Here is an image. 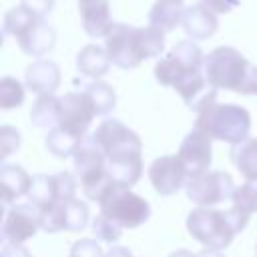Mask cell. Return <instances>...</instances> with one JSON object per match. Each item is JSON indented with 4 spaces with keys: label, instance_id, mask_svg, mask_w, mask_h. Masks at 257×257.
Returning <instances> with one entry per match:
<instances>
[{
    "label": "cell",
    "instance_id": "6da1fadb",
    "mask_svg": "<svg viewBox=\"0 0 257 257\" xmlns=\"http://www.w3.org/2000/svg\"><path fill=\"white\" fill-rule=\"evenodd\" d=\"M155 78L163 86L175 88L195 112H201L217 100V90L205 76V54L195 40L177 42L169 54L155 64Z\"/></svg>",
    "mask_w": 257,
    "mask_h": 257
},
{
    "label": "cell",
    "instance_id": "7a4b0ae2",
    "mask_svg": "<svg viewBox=\"0 0 257 257\" xmlns=\"http://www.w3.org/2000/svg\"><path fill=\"white\" fill-rule=\"evenodd\" d=\"M90 139L104 155L110 179L126 189L137 185L143 175L141 137L118 118H104L90 135Z\"/></svg>",
    "mask_w": 257,
    "mask_h": 257
},
{
    "label": "cell",
    "instance_id": "3957f363",
    "mask_svg": "<svg viewBox=\"0 0 257 257\" xmlns=\"http://www.w3.org/2000/svg\"><path fill=\"white\" fill-rule=\"evenodd\" d=\"M104 50L114 66L128 70L147 58L163 54L165 32L155 26H131L114 22L104 36Z\"/></svg>",
    "mask_w": 257,
    "mask_h": 257
},
{
    "label": "cell",
    "instance_id": "277c9868",
    "mask_svg": "<svg viewBox=\"0 0 257 257\" xmlns=\"http://www.w3.org/2000/svg\"><path fill=\"white\" fill-rule=\"evenodd\" d=\"M249 223V215L231 207L219 211L213 207H197L187 215V231L205 249L221 251L225 249L237 233H241Z\"/></svg>",
    "mask_w": 257,
    "mask_h": 257
},
{
    "label": "cell",
    "instance_id": "5b68a950",
    "mask_svg": "<svg viewBox=\"0 0 257 257\" xmlns=\"http://www.w3.org/2000/svg\"><path fill=\"white\" fill-rule=\"evenodd\" d=\"M195 128L205 133L211 141H225L231 145H239L249 139L251 114L245 106L233 102H213L197 112Z\"/></svg>",
    "mask_w": 257,
    "mask_h": 257
},
{
    "label": "cell",
    "instance_id": "8992f818",
    "mask_svg": "<svg viewBox=\"0 0 257 257\" xmlns=\"http://www.w3.org/2000/svg\"><path fill=\"white\" fill-rule=\"evenodd\" d=\"M2 28L6 36L16 38L20 50L28 56H44L56 44V30L22 6H14L4 14Z\"/></svg>",
    "mask_w": 257,
    "mask_h": 257
},
{
    "label": "cell",
    "instance_id": "52a82bcc",
    "mask_svg": "<svg viewBox=\"0 0 257 257\" xmlns=\"http://www.w3.org/2000/svg\"><path fill=\"white\" fill-rule=\"evenodd\" d=\"M251 70V62L233 46H217L205 56V76L215 90L241 92Z\"/></svg>",
    "mask_w": 257,
    "mask_h": 257
},
{
    "label": "cell",
    "instance_id": "ba28073f",
    "mask_svg": "<svg viewBox=\"0 0 257 257\" xmlns=\"http://www.w3.org/2000/svg\"><path fill=\"white\" fill-rule=\"evenodd\" d=\"M74 161V175L80 181L82 193L88 201L100 203V199L106 195V191L116 185L108 171H106V161L104 155L100 153V149L92 143V139H84L80 149L74 153L72 157ZM120 187V185H118Z\"/></svg>",
    "mask_w": 257,
    "mask_h": 257
},
{
    "label": "cell",
    "instance_id": "9c48e42d",
    "mask_svg": "<svg viewBox=\"0 0 257 257\" xmlns=\"http://www.w3.org/2000/svg\"><path fill=\"white\" fill-rule=\"evenodd\" d=\"M100 213L110 219L120 229H135L149 221L151 217V205L141 195L133 193L126 187L112 185L106 195L98 203Z\"/></svg>",
    "mask_w": 257,
    "mask_h": 257
},
{
    "label": "cell",
    "instance_id": "30bf717a",
    "mask_svg": "<svg viewBox=\"0 0 257 257\" xmlns=\"http://www.w3.org/2000/svg\"><path fill=\"white\" fill-rule=\"evenodd\" d=\"M233 177L225 171H207L197 177H191L185 185L187 197L199 207H215L227 199H233L235 193Z\"/></svg>",
    "mask_w": 257,
    "mask_h": 257
},
{
    "label": "cell",
    "instance_id": "8fae6325",
    "mask_svg": "<svg viewBox=\"0 0 257 257\" xmlns=\"http://www.w3.org/2000/svg\"><path fill=\"white\" fill-rule=\"evenodd\" d=\"M90 213L84 201L72 199L66 203H58L52 209L40 213V229L46 233L58 231H82L88 225Z\"/></svg>",
    "mask_w": 257,
    "mask_h": 257
},
{
    "label": "cell",
    "instance_id": "7c38bea8",
    "mask_svg": "<svg viewBox=\"0 0 257 257\" xmlns=\"http://www.w3.org/2000/svg\"><path fill=\"white\" fill-rule=\"evenodd\" d=\"M40 229V211L32 203L12 205L2 223V241L24 245Z\"/></svg>",
    "mask_w": 257,
    "mask_h": 257
},
{
    "label": "cell",
    "instance_id": "4fadbf2b",
    "mask_svg": "<svg viewBox=\"0 0 257 257\" xmlns=\"http://www.w3.org/2000/svg\"><path fill=\"white\" fill-rule=\"evenodd\" d=\"M60 100H62V112H60L58 126L78 139H84V135L88 133V126L96 114L88 94L84 90L66 92L64 96H60Z\"/></svg>",
    "mask_w": 257,
    "mask_h": 257
},
{
    "label": "cell",
    "instance_id": "5bb4252c",
    "mask_svg": "<svg viewBox=\"0 0 257 257\" xmlns=\"http://www.w3.org/2000/svg\"><path fill=\"white\" fill-rule=\"evenodd\" d=\"M149 179H151L153 189L159 195L171 197L187 185L189 175H187L179 155H163V157H159L151 163Z\"/></svg>",
    "mask_w": 257,
    "mask_h": 257
},
{
    "label": "cell",
    "instance_id": "9a60e30c",
    "mask_svg": "<svg viewBox=\"0 0 257 257\" xmlns=\"http://www.w3.org/2000/svg\"><path fill=\"white\" fill-rule=\"evenodd\" d=\"M177 155H179V159H181V163H183L189 179L191 177H197L201 173H207L209 167H211V161H213V145H211V139L205 133L193 128L183 139Z\"/></svg>",
    "mask_w": 257,
    "mask_h": 257
},
{
    "label": "cell",
    "instance_id": "2e32d148",
    "mask_svg": "<svg viewBox=\"0 0 257 257\" xmlns=\"http://www.w3.org/2000/svg\"><path fill=\"white\" fill-rule=\"evenodd\" d=\"M78 14L84 32L90 38H104L110 30L112 16H110V0H76Z\"/></svg>",
    "mask_w": 257,
    "mask_h": 257
},
{
    "label": "cell",
    "instance_id": "e0dca14e",
    "mask_svg": "<svg viewBox=\"0 0 257 257\" xmlns=\"http://www.w3.org/2000/svg\"><path fill=\"white\" fill-rule=\"evenodd\" d=\"M24 82H26V88L36 92L38 96L54 94V90L60 84V68H58V64L54 60L38 58L32 64L26 66Z\"/></svg>",
    "mask_w": 257,
    "mask_h": 257
},
{
    "label": "cell",
    "instance_id": "ac0fdd59",
    "mask_svg": "<svg viewBox=\"0 0 257 257\" xmlns=\"http://www.w3.org/2000/svg\"><path fill=\"white\" fill-rule=\"evenodd\" d=\"M219 28L217 12L207 8L205 4H191L185 8L183 16V30L189 36V40H205L213 36Z\"/></svg>",
    "mask_w": 257,
    "mask_h": 257
},
{
    "label": "cell",
    "instance_id": "d6986e66",
    "mask_svg": "<svg viewBox=\"0 0 257 257\" xmlns=\"http://www.w3.org/2000/svg\"><path fill=\"white\" fill-rule=\"evenodd\" d=\"M32 177L20 165L0 167V195L4 205H12L22 197H28Z\"/></svg>",
    "mask_w": 257,
    "mask_h": 257
},
{
    "label": "cell",
    "instance_id": "ffe728a7",
    "mask_svg": "<svg viewBox=\"0 0 257 257\" xmlns=\"http://www.w3.org/2000/svg\"><path fill=\"white\" fill-rule=\"evenodd\" d=\"M110 58L106 54V50L98 44H86L78 50L76 54V68L82 76H88L92 80H98L100 76H104L110 68Z\"/></svg>",
    "mask_w": 257,
    "mask_h": 257
},
{
    "label": "cell",
    "instance_id": "44dd1931",
    "mask_svg": "<svg viewBox=\"0 0 257 257\" xmlns=\"http://www.w3.org/2000/svg\"><path fill=\"white\" fill-rule=\"evenodd\" d=\"M183 0H157L149 12V26L159 28L161 32H171L177 28V24H183L185 16Z\"/></svg>",
    "mask_w": 257,
    "mask_h": 257
},
{
    "label": "cell",
    "instance_id": "7402d4cb",
    "mask_svg": "<svg viewBox=\"0 0 257 257\" xmlns=\"http://www.w3.org/2000/svg\"><path fill=\"white\" fill-rule=\"evenodd\" d=\"M28 203H32L40 213L58 205L60 197H58L56 175H44V173L34 175L32 185H30V193H28Z\"/></svg>",
    "mask_w": 257,
    "mask_h": 257
},
{
    "label": "cell",
    "instance_id": "603a6c76",
    "mask_svg": "<svg viewBox=\"0 0 257 257\" xmlns=\"http://www.w3.org/2000/svg\"><path fill=\"white\" fill-rule=\"evenodd\" d=\"M60 112H62V100L54 94H42L34 100L30 108V122L38 128H48V126H58L60 122Z\"/></svg>",
    "mask_w": 257,
    "mask_h": 257
},
{
    "label": "cell",
    "instance_id": "cb8c5ba5",
    "mask_svg": "<svg viewBox=\"0 0 257 257\" xmlns=\"http://www.w3.org/2000/svg\"><path fill=\"white\" fill-rule=\"evenodd\" d=\"M231 161L239 169V173L249 179H257V137H249L239 145L231 147Z\"/></svg>",
    "mask_w": 257,
    "mask_h": 257
},
{
    "label": "cell",
    "instance_id": "d4e9b609",
    "mask_svg": "<svg viewBox=\"0 0 257 257\" xmlns=\"http://www.w3.org/2000/svg\"><path fill=\"white\" fill-rule=\"evenodd\" d=\"M84 139H78L70 133H66L64 128L60 126H54L48 131L46 139H44V145L48 149V153H52L54 157L58 159H68V157H74V153L80 149Z\"/></svg>",
    "mask_w": 257,
    "mask_h": 257
},
{
    "label": "cell",
    "instance_id": "484cf974",
    "mask_svg": "<svg viewBox=\"0 0 257 257\" xmlns=\"http://www.w3.org/2000/svg\"><path fill=\"white\" fill-rule=\"evenodd\" d=\"M84 92L88 94V98H90V102L94 106V112L98 116L108 114L116 106V92L104 80H92L90 84L84 86Z\"/></svg>",
    "mask_w": 257,
    "mask_h": 257
},
{
    "label": "cell",
    "instance_id": "4316f807",
    "mask_svg": "<svg viewBox=\"0 0 257 257\" xmlns=\"http://www.w3.org/2000/svg\"><path fill=\"white\" fill-rule=\"evenodd\" d=\"M26 90L20 80L14 76H2L0 78V106L2 108H16L24 102Z\"/></svg>",
    "mask_w": 257,
    "mask_h": 257
},
{
    "label": "cell",
    "instance_id": "83f0119b",
    "mask_svg": "<svg viewBox=\"0 0 257 257\" xmlns=\"http://www.w3.org/2000/svg\"><path fill=\"white\" fill-rule=\"evenodd\" d=\"M233 207L245 215L257 213V179H249L239 185L233 193Z\"/></svg>",
    "mask_w": 257,
    "mask_h": 257
},
{
    "label": "cell",
    "instance_id": "f1b7e54d",
    "mask_svg": "<svg viewBox=\"0 0 257 257\" xmlns=\"http://www.w3.org/2000/svg\"><path fill=\"white\" fill-rule=\"evenodd\" d=\"M92 233H94V239L104 241V243H110V245L116 243L122 237V229L118 225H114L110 219H106L102 213H98L92 219Z\"/></svg>",
    "mask_w": 257,
    "mask_h": 257
},
{
    "label": "cell",
    "instance_id": "f546056e",
    "mask_svg": "<svg viewBox=\"0 0 257 257\" xmlns=\"http://www.w3.org/2000/svg\"><path fill=\"white\" fill-rule=\"evenodd\" d=\"M68 257H104V251H102L98 239L86 237V239H78L72 243Z\"/></svg>",
    "mask_w": 257,
    "mask_h": 257
},
{
    "label": "cell",
    "instance_id": "4dcf8cb0",
    "mask_svg": "<svg viewBox=\"0 0 257 257\" xmlns=\"http://www.w3.org/2000/svg\"><path fill=\"white\" fill-rule=\"evenodd\" d=\"M20 147V133L14 126L4 124L0 128V159L4 161L8 155H12Z\"/></svg>",
    "mask_w": 257,
    "mask_h": 257
},
{
    "label": "cell",
    "instance_id": "1f68e13d",
    "mask_svg": "<svg viewBox=\"0 0 257 257\" xmlns=\"http://www.w3.org/2000/svg\"><path fill=\"white\" fill-rule=\"evenodd\" d=\"M20 6L26 8L30 14H34L36 18H44L46 14L52 12L54 0H20Z\"/></svg>",
    "mask_w": 257,
    "mask_h": 257
},
{
    "label": "cell",
    "instance_id": "d6a6232c",
    "mask_svg": "<svg viewBox=\"0 0 257 257\" xmlns=\"http://www.w3.org/2000/svg\"><path fill=\"white\" fill-rule=\"evenodd\" d=\"M201 4H205L207 8H211L217 14H227L239 6V0H201Z\"/></svg>",
    "mask_w": 257,
    "mask_h": 257
},
{
    "label": "cell",
    "instance_id": "836d02e7",
    "mask_svg": "<svg viewBox=\"0 0 257 257\" xmlns=\"http://www.w3.org/2000/svg\"><path fill=\"white\" fill-rule=\"evenodd\" d=\"M0 257H30V253H28V249H26L24 245H16V243H6V241H2Z\"/></svg>",
    "mask_w": 257,
    "mask_h": 257
},
{
    "label": "cell",
    "instance_id": "e575fe53",
    "mask_svg": "<svg viewBox=\"0 0 257 257\" xmlns=\"http://www.w3.org/2000/svg\"><path fill=\"white\" fill-rule=\"evenodd\" d=\"M241 94H251V96H257V66H251L249 70V76L241 88Z\"/></svg>",
    "mask_w": 257,
    "mask_h": 257
},
{
    "label": "cell",
    "instance_id": "d590c367",
    "mask_svg": "<svg viewBox=\"0 0 257 257\" xmlns=\"http://www.w3.org/2000/svg\"><path fill=\"white\" fill-rule=\"evenodd\" d=\"M104 257H135L126 247H120V245H112L106 253H104Z\"/></svg>",
    "mask_w": 257,
    "mask_h": 257
},
{
    "label": "cell",
    "instance_id": "8d00e7d4",
    "mask_svg": "<svg viewBox=\"0 0 257 257\" xmlns=\"http://www.w3.org/2000/svg\"><path fill=\"white\" fill-rule=\"evenodd\" d=\"M169 257H197V255L191 253V251H187V249H177V251H173Z\"/></svg>",
    "mask_w": 257,
    "mask_h": 257
},
{
    "label": "cell",
    "instance_id": "74e56055",
    "mask_svg": "<svg viewBox=\"0 0 257 257\" xmlns=\"http://www.w3.org/2000/svg\"><path fill=\"white\" fill-rule=\"evenodd\" d=\"M197 257H223L219 251H211V249H205L201 253H197Z\"/></svg>",
    "mask_w": 257,
    "mask_h": 257
},
{
    "label": "cell",
    "instance_id": "f35d334b",
    "mask_svg": "<svg viewBox=\"0 0 257 257\" xmlns=\"http://www.w3.org/2000/svg\"><path fill=\"white\" fill-rule=\"evenodd\" d=\"M255 257H257V247H255Z\"/></svg>",
    "mask_w": 257,
    "mask_h": 257
}]
</instances>
